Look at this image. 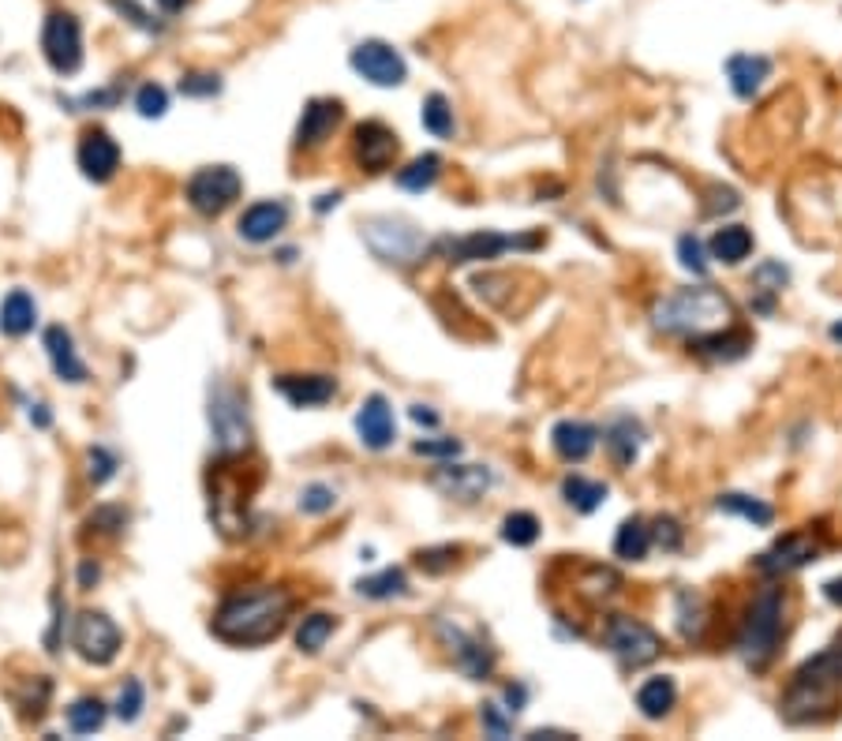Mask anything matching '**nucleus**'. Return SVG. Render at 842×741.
Returning <instances> with one entry per match:
<instances>
[{
  "label": "nucleus",
  "mask_w": 842,
  "mask_h": 741,
  "mask_svg": "<svg viewBox=\"0 0 842 741\" xmlns=\"http://www.w3.org/2000/svg\"><path fill=\"white\" fill-rule=\"evenodd\" d=\"M124 510H116V505H101V510L95 513V517L87 520L90 528H98V532H109V536H116L124 528Z\"/></svg>",
  "instance_id": "obj_51"
},
{
  "label": "nucleus",
  "mask_w": 842,
  "mask_h": 741,
  "mask_svg": "<svg viewBox=\"0 0 842 741\" xmlns=\"http://www.w3.org/2000/svg\"><path fill=\"white\" fill-rule=\"evenodd\" d=\"M479 715H483V730L491 738H505L513 730V712L502 715L499 704H483V712H479Z\"/></svg>",
  "instance_id": "obj_52"
},
{
  "label": "nucleus",
  "mask_w": 842,
  "mask_h": 741,
  "mask_svg": "<svg viewBox=\"0 0 842 741\" xmlns=\"http://www.w3.org/2000/svg\"><path fill=\"white\" fill-rule=\"evenodd\" d=\"M595 442H600V431H595L592 424H585V419H562V424H554V431H551L554 453H558L562 461H569V465H580V461L592 457Z\"/></svg>",
  "instance_id": "obj_23"
},
{
  "label": "nucleus",
  "mask_w": 842,
  "mask_h": 741,
  "mask_svg": "<svg viewBox=\"0 0 842 741\" xmlns=\"http://www.w3.org/2000/svg\"><path fill=\"white\" fill-rule=\"evenodd\" d=\"M727 79H730V90L741 101H749L761 95V87L771 79V61L761 53H734L727 61Z\"/></svg>",
  "instance_id": "obj_24"
},
{
  "label": "nucleus",
  "mask_w": 842,
  "mask_h": 741,
  "mask_svg": "<svg viewBox=\"0 0 842 741\" xmlns=\"http://www.w3.org/2000/svg\"><path fill=\"white\" fill-rule=\"evenodd\" d=\"M334 505H337V494H334V487H326V483H311L300 491V510L311 513V517H323V513H330Z\"/></svg>",
  "instance_id": "obj_45"
},
{
  "label": "nucleus",
  "mask_w": 842,
  "mask_h": 741,
  "mask_svg": "<svg viewBox=\"0 0 842 741\" xmlns=\"http://www.w3.org/2000/svg\"><path fill=\"white\" fill-rule=\"evenodd\" d=\"M116 468H121V461H116L113 453L105 450V445H90V450H87V476H90V483H95V487L109 483V479L116 476Z\"/></svg>",
  "instance_id": "obj_43"
},
{
  "label": "nucleus",
  "mask_w": 842,
  "mask_h": 741,
  "mask_svg": "<svg viewBox=\"0 0 842 741\" xmlns=\"http://www.w3.org/2000/svg\"><path fill=\"white\" fill-rule=\"evenodd\" d=\"M344 121V105L337 98H311L297 124V150H318L334 139Z\"/></svg>",
  "instance_id": "obj_14"
},
{
  "label": "nucleus",
  "mask_w": 842,
  "mask_h": 741,
  "mask_svg": "<svg viewBox=\"0 0 842 741\" xmlns=\"http://www.w3.org/2000/svg\"><path fill=\"white\" fill-rule=\"evenodd\" d=\"M72 644L87 663H95V667H109V663L121 655L124 633L116 629V621L109 618V614L83 611L72 626Z\"/></svg>",
  "instance_id": "obj_10"
},
{
  "label": "nucleus",
  "mask_w": 842,
  "mask_h": 741,
  "mask_svg": "<svg viewBox=\"0 0 842 741\" xmlns=\"http://www.w3.org/2000/svg\"><path fill=\"white\" fill-rule=\"evenodd\" d=\"M356 435L367 450H386L398 438V424H393V409L382 393H370L356 412Z\"/></svg>",
  "instance_id": "obj_18"
},
{
  "label": "nucleus",
  "mask_w": 842,
  "mask_h": 741,
  "mask_svg": "<svg viewBox=\"0 0 842 741\" xmlns=\"http://www.w3.org/2000/svg\"><path fill=\"white\" fill-rule=\"evenodd\" d=\"M337 202H341V191H330V196H318L315 210H318V214H326V210L337 206Z\"/></svg>",
  "instance_id": "obj_60"
},
{
  "label": "nucleus",
  "mask_w": 842,
  "mask_h": 741,
  "mask_svg": "<svg viewBox=\"0 0 842 741\" xmlns=\"http://www.w3.org/2000/svg\"><path fill=\"white\" fill-rule=\"evenodd\" d=\"M135 109H139V116H147V121H158V116H165V109H168L165 87H158V83H142L139 95H135Z\"/></svg>",
  "instance_id": "obj_44"
},
{
  "label": "nucleus",
  "mask_w": 842,
  "mask_h": 741,
  "mask_svg": "<svg viewBox=\"0 0 842 741\" xmlns=\"http://www.w3.org/2000/svg\"><path fill=\"white\" fill-rule=\"evenodd\" d=\"M360 236H364L370 255L390 266H412L427 251V233L419 225H412L409 217H367L360 225Z\"/></svg>",
  "instance_id": "obj_5"
},
{
  "label": "nucleus",
  "mask_w": 842,
  "mask_h": 741,
  "mask_svg": "<svg viewBox=\"0 0 842 741\" xmlns=\"http://www.w3.org/2000/svg\"><path fill=\"white\" fill-rule=\"evenodd\" d=\"M292 614V592L285 588H248V592H233L229 600L214 611L210 633L225 644L236 648H255L274 640L285 629Z\"/></svg>",
  "instance_id": "obj_2"
},
{
  "label": "nucleus",
  "mask_w": 842,
  "mask_h": 741,
  "mask_svg": "<svg viewBox=\"0 0 842 741\" xmlns=\"http://www.w3.org/2000/svg\"><path fill=\"white\" fill-rule=\"evenodd\" d=\"M285 225H289V206L277 199H266V202H255V206L243 210L236 229H240V236L248 243H269L281 236Z\"/></svg>",
  "instance_id": "obj_21"
},
{
  "label": "nucleus",
  "mask_w": 842,
  "mask_h": 741,
  "mask_svg": "<svg viewBox=\"0 0 842 741\" xmlns=\"http://www.w3.org/2000/svg\"><path fill=\"white\" fill-rule=\"evenodd\" d=\"M674 606H678V629L686 640H701L704 637V626H707V603L701 592H693V588H681L678 600H674Z\"/></svg>",
  "instance_id": "obj_33"
},
{
  "label": "nucleus",
  "mask_w": 842,
  "mask_h": 741,
  "mask_svg": "<svg viewBox=\"0 0 842 741\" xmlns=\"http://www.w3.org/2000/svg\"><path fill=\"white\" fill-rule=\"evenodd\" d=\"M34 318H38V307H34L27 289H12L0 303V330L8 337H23L34 330Z\"/></svg>",
  "instance_id": "obj_29"
},
{
  "label": "nucleus",
  "mask_w": 842,
  "mask_h": 741,
  "mask_svg": "<svg viewBox=\"0 0 842 741\" xmlns=\"http://www.w3.org/2000/svg\"><path fill=\"white\" fill-rule=\"evenodd\" d=\"M98 577H101L98 562H95V558H83V566H79V585H83V588H95Z\"/></svg>",
  "instance_id": "obj_54"
},
{
  "label": "nucleus",
  "mask_w": 842,
  "mask_h": 741,
  "mask_svg": "<svg viewBox=\"0 0 842 741\" xmlns=\"http://www.w3.org/2000/svg\"><path fill=\"white\" fill-rule=\"evenodd\" d=\"M603 442H606V450H611L614 465L629 468L640 457L644 427H640V419H633V416H618V419H611V427L603 431Z\"/></svg>",
  "instance_id": "obj_25"
},
{
  "label": "nucleus",
  "mask_w": 842,
  "mask_h": 741,
  "mask_svg": "<svg viewBox=\"0 0 842 741\" xmlns=\"http://www.w3.org/2000/svg\"><path fill=\"white\" fill-rule=\"evenodd\" d=\"M715 510H722V513H734V517L749 520V525H756V528H768L771 520H775V510H771L768 502L753 499V494H738V491H730V494H719V499H715Z\"/></svg>",
  "instance_id": "obj_32"
},
{
  "label": "nucleus",
  "mask_w": 842,
  "mask_h": 741,
  "mask_svg": "<svg viewBox=\"0 0 842 741\" xmlns=\"http://www.w3.org/2000/svg\"><path fill=\"white\" fill-rule=\"evenodd\" d=\"M416 424H424V427H438V412H431V404H412V412H409Z\"/></svg>",
  "instance_id": "obj_55"
},
{
  "label": "nucleus",
  "mask_w": 842,
  "mask_h": 741,
  "mask_svg": "<svg viewBox=\"0 0 842 741\" xmlns=\"http://www.w3.org/2000/svg\"><path fill=\"white\" fill-rule=\"evenodd\" d=\"M398 150H401L398 131H390L382 121H364L356 128V139H352V154H356L360 168H367V173L390 168L393 158H398Z\"/></svg>",
  "instance_id": "obj_15"
},
{
  "label": "nucleus",
  "mask_w": 842,
  "mask_h": 741,
  "mask_svg": "<svg viewBox=\"0 0 842 741\" xmlns=\"http://www.w3.org/2000/svg\"><path fill=\"white\" fill-rule=\"evenodd\" d=\"M109 8H113L116 15H124V20L131 23V27L147 30V34H162V23L150 20V12L142 4H135V0H109Z\"/></svg>",
  "instance_id": "obj_47"
},
{
  "label": "nucleus",
  "mask_w": 842,
  "mask_h": 741,
  "mask_svg": "<svg viewBox=\"0 0 842 741\" xmlns=\"http://www.w3.org/2000/svg\"><path fill=\"white\" fill-rule=\"evenodd\" d=\"M356 592L364 595V600H398V595H409V577H404V569H382L375 573V577H364L356 585Z\"/></svg>",
  "instance_id": "obj_35"
},
{
  "label": "nucleus",
  "mask_w": 842,
  "mask_h": 741,
  "mask_svg": "<svg viewBox=\"0 0 842 741\" xmlns=\"http://www.w3.org/2000/svg\"><path fill=\"white\" fill-rule=\"evenodd\" d=\"M412 453H419V457L453 461V457H461V442L457 438H419V442H412Z\"/></svg>",
  "instance_id": "obj_48"
},
{
  "label": "nucleus",
  "mask_w": 842,
  "mask_h": 741,
  "mask_svg": "<svg viewBox=\"0 0 842 741\" xmlns=\"http://www.w3.org/2000/svg\"><path fill=\"white\" fill-rule=\"evenodd\" d=\"M349 64L360 79L370 83V87H401V83L409 79V64H404V56L382 38L360 41V46L349 53Z\"/></svg>",
  "instance_id": "obj_11"
},
{
  "label": "nucleus",
  "mask_w": 842,
  "mask_h": 741,
  "mask_svg": "<svg viewBox=\"0 0 842 741\" xmlns=\"http://www.w3.org/2000/svg\"><path fill=\"white\" fill-rule=\"evenodd\" d=\"M824 595H828L835 606H842V577H831L828 585H824Z\"/></svg>",
  "instance_id": "obj_58"
},
{
  "label": "nucleus",
  "mask_w": 842,
  "mask_h": 741,
  "mask_svg": "<svg viewBox=\"0 0 842 741\" xmlns=\"http://www.w3.org/2000/svg\"><path fill=\"white\" fill-rule=\"evenodd\" d=\"M505 701H510V712L517 715L528 701V689L525 686H505Z\"/></svg>",
  "instance_id": "obj_56"
},
{
  "label": "nucleus",
  "mask_w": 842,
  "mask_h": 741,
  "mask_svg": "<svg viewBox=\"0 0 842 741\" xmlns=\"http://www.w3.org/2000/svg\"><path fill=\"white\" fill-rule=\"evenodd\" d=\"M502 539H505L510 547H532L536 539H539V520H536V513H525V510L505 513V517H502Z\"/></svg>",
  "instance_id": "obj_39"
},
{
  "label": "nucleus",
  "mask_w": 842,
  "mask_h": 741,
  "mask_svg": "<svg viewBox=\"0 0 842 741\" xmlns=\"http://www.w3.org/2000/svg\"><path fill=\"white\" fill-rule=\"evenodd\" d=\"M603 644L626 670L648 667L663 655V637L648 621L629 618V614H611L603 621Z\"/></svg>",
  "instance_id": "obj_7"
},
{
  "label": "nucleus",
  "mask_w": 842,
  "mask_h": 741,
  "mask_svg": "<svg viewBox=\"0 0 842 741\" xmlns=\"http://www.w3.org/2000/svg\"><path fill=\"white\" fill-rule=\"evenodd\" d=\"M334 629H337L334 614H326V611L307 614V618H303L300 626H297V648H300V652H307V655L323 652L326 640L334 637Z\"/></svg>",
  "instance_id": "obj_34"
},
{
  "label": "nucleus",
  "mask_w": 842,
  "mask_h": 741,
  "mask_svg": "<svg viewBox=\"0 0 842 741\" xmlns=\"http://www.w3.org/2000/svg\"><path fill=\"white\" fill-rule=\"evenodd\" d=\"M41 344H46V356H49V364H53L56 378H64V382H72V386L87 382V364L79 360L72 334H67L64 326H49V330L41 334Z\"/></svg>",
  "instance_id": "obj_22"
},
{
  "label": "nucleus",
  "mask_w": 842,
  "mask_h": 741,
  "mask_svg": "<svg viewBox=\"0 0 842 741\" xmlns=\"http://www.w3.org/2000/svg\"><path fill=\"white\" fill-rule=\"evenodd\" d=\"M461 547L457 543H442V547H427V551L416 554V566L424 573H431V577H438V573L453 569V562H457Z\"/></svg>",
  "instance_id": "obj_42"
},
{
  "label": "nucleus",
  "mask_w": 842,
  "mask_h": 741,
  "mask_svg": "<svg viewBox=\"0 0 842 741\" xmlns=\"http://www.w3.org/2000/svg\"><path fill=\"white\" fill-rule=\"evenodd\" d=\"M678 263L686 266L689 274L707 277V269H712V263H707V251H704L701 236H693V233L681 236V240H678Z\"/></svg>",
  "instance_id": "obj_40"
},
{
  "label": "nucleus",
  "mask_w": 842,
  "mask_h": 741,
  "mask_svg": "<svg viewBox=\"0 0 842 741\" xmlns=\"http://www.w3.org/2000/svg\"><path fill=\"white\" fill-rule=\"evenodd\" d=\"M539 236H502L494 229L483 233H468L461 240H445V259L450 263H483V259H499L502 251H517V248H536Z\"/></svg>",
  "instance_id": "obj_13"
},
{
  "label": "nucleus",
  "mask_w": 842,
  "mask_h": 741,
  "mask_svg": "<svg viewBox=\"0 0 842 741\" xmlns=\"http://www.w3.org/2000/svg\"><path fill=\"white\" fill-rule=\"evenodd\" d=\"M782 629H787V592L779 585H764L749 603L734 640L741 663L749 670H768L771 660L779 655Z\"/></svg>",
  "instance_id": "obj_4"
},
{
  "label": "nucleus",
  "mask_w": 842,
  "mask_h": 741,
  "mask_svg": "<svg viewBox=\"0 0 842 741\" xmlns=\"http://www.w3.org/2000/svg\"><path fill=\"white\" fill-rule=\"evenodd\" d=\"M707 251H712V259H719L722 266H738L753 255V233H749L745 225H722V229H715Z\"/></svg>",
  "instance_id": "obj_28"
},
{
  "label": "nucleus",
  "mask_w": 842,
  "mask_h": 741,
  "mask_svg": "<svg viewBox=\"0 0 842 741\" xmlns=\"http://www.w3.org/2000/svg\"><path fill=\"white\" fill-rule=\"evenodd\" d=\"M562 499H566L577 513H595L606 502V483L588 476H566L562 479Z\"/></svg>",
  "instance_id": "obj_31"
},
{
  "label": "nucleus",
  "mask_w": 842,
  "mask_h": 741,
  "mask_svg": "<svg viewBox=\"0 0 842 741\" xmlns=\"http://www.w3.org/2000/svg\"><path fill=\"white\" fill-rule=\"evenodd\" d=\"M753 281H756V289H761V292L775 297V292H782V285L790 281V274H787V266H782V263H764L753 274Z\"/></svg>",
  "instance_id": "obj_50"
},
{
  "label": "nucleus",
  "mask_w": 842,
  "mask_h": 741,
  "mask_svg": "<svg viewBox=\"0 0 842 741\" xmlns=\"http://www.w3.org/2000/svg\"><path fill=\"white\" fill-rule=\"evenodd\" d=\"M30 424L34 427H49V424H53V416H49L46 404H34V409H30Z\"/></svg>",
  "instance_id": "obj_57"
},
{
  "label": "nucleus",
  "mask_w": 842,
  "mask_h": 741,
  "mask_svg": "<svg viewBox=\"0 0 842 741\" xmlns=\"http://www.w3.org/2000/svg\"><path fill=\"white\" fill-rule=\"evenodd\" d=\"M419 121H424V128L431 135H438V139H450L453 135V105L445 101V95H427L424 109H419Z\"/></svg>",
  "instance_id": "obj_38"
},
{
  "label": "nucleus",
  "mask_w": 842,
  "mask_h": 741,
  "mask_svg": "<svg viewBox=\"0 0 842 741\" xmlns=\"http://www.w3.org/2000/svg\"><path fill=\"white\" fill-rule=\"evenodd\" d=\"M652 543H659L663 551H681V543H686V532H681V525L674 517H655Z\"/></svg>",
  "instance_id": "obj_49"
},
{
  "label": "nucleus",
  "mask_w": 842,
  "mask_h": 741,
  "mask_svg": "<svg viewBox=\"0 0 842 741\" xmlns=\"http://www.w3.org/2000/svg\"><path fill=\"white\" fill-rule=\"evenodd\" d=\"M648 551H652V528H648L640 517L621 520L618 536H614V554H618L621 562H640V558H648Z\"/></svg>",
  "instance_id": "obj_30"
},
{
  "label": "nucleus",
  "mask_w": 842,
  "mask_h": 741,
  "mask_svg": "<svg viewBox=\"0 0 842 741\" xmlns=\"http://www.w3.org/2000/svg\"><path fill=\"white\" fill-rule=\"evenodd\" d=\"M121 101V90H90V95L75 98V101H64V105H75V109H101V105H116Z\"/></svg>",
  "instance_id": "obj_53"
},
{
  "label": "nucleus",
  "mask_w": 842,
  "mask_h": 741,
  "mask_svg": "<svg viewBox=\"0 0 842 741\" xmlns=\"http://www.w3.org/2000/svg\"><path fill=\"white\" fill-rule=\"evenodd\" d=\"M828 337H831V341H835V344H842V318H839V323H831Z\"/></svg>",
  "instance_id": "obj_62"
},
{
  "label": "nucleus",
  "mask_w": 842,
  "mask_h": 741,
  "mask_svg": "<svg viewBox=\"0 0 842 741\" xmlns=\"http://www.w3.org/2000/svg\"><path fill=\"white\" fill-rule=\"evenodd\" d=\"M180 95H188V98H214V95H222V75H214V72L184 75V79H180Z\"/></svg>",
  "instance_id": "obj_46"
},
{
  "label": "nucleus",
  "mask_w": 842,
  "mask_h": 741,
  "mask_svg": "<svg viewBox=\"0 0 842 741\" xmlns=\"http://www.w3.org/2000/svg\"><path fill=\"white\" fill-rule=\"evenodd\" d=\"M105 715H109L105 701H98V696H79V701L67 707V727H72V734H98V730L105 727Z\"/></svg>",
  "instance_id": "obj_36"
},
{
  "label": "nucleus",
  "mask_w": 842,
  "mask_h": 741,
  "mask_svg": "<svg viewBox=\"0 0 842 741\" xmlns=\"http://www.w3.org/2000/svg\"><path fill=\"white\" fill-rule=\"evenodd\" d=\"M689 349L701 352V356H712V360H741L749 349H753V337H749L745 330H738V326H727V330L693 337Z\"/></svg>",
  "instance_id": "obj_26"
},
{
  "label": "nucleus",
  "mask_w": 842,
  "mask_h": 741,
  "mask_svg": "<svg viewBox=\"0 0 842 741\" xmlns=\"http://www.w3.org/2000/svg\"><path fill=\"white\" fill-rule=\"evenodd\" d=\"M210 435L222 457H243L251 450V419H248V401L240 398L236 386H210Z\"/></svg>",
  "instance_id": "obj_6"
},
{
  "label": "nucleus",
  "mask_w": 842,
  "mask_h": 741,
  "mask_svg": "<svg viewBox=\"0 0 842 741\" xmlns=\"http://www.w3.org/2000/svg\"><path fill=\"white\" fill-rule=\"evenodd\" d=\"M41 56L56 75H75L83 67V23L64 8H53L41 23Z\"/></svg>",
  "instance_id": "obj_8"
},
{
  "label": "nucleus",
  "mask_w": 842,
  "mask_h": 741,
  "mask_svg": "<svg viewBox=\"0 0 842 741\" xmlns=\"http://www.w3.org/2000/svg\"><path fill=\"white\" fill-rule=\"evenodd\" d=\"M142 704H147V689H142L139 678H128L121 689V696H116V719L135 723L142 715Z\"/></svg>",
  "instance_id": "obj_41"
},
{
  "label": "nucleus",
  "mask_w": 842,
  "mask_h": 741,
  "mask_svg": "<svg viewBox=\"0 0 842 741\" xmlns=\"http://www.w3.org/2000/svg\"><path fill=\"white\" fill-rule=\"evenodd\" d=\"M240 191H243V180H240V173H236L233 165H206V168H199L196 176L188 180V202H191V210L196 214H202V217H222L225 210L233 206L236 199H240Z\"/></svg>",
  "instance_id": "obj_9"
},
{
  "label": "nucleus",
  "mask_w": 842,
  "mask_h": 741,
  "mask_svg": "<svg viewBox=\"0 0 842 741\" xmlns=\"http://www.w3.org/2000/svg\"><path fill=\"white\" fill-rule=\"evenodd\" d=\"M652 326L678 337H704L734 326V303L722 289L696 285V289H674L670 297L652 303Z\"/></svg>",
  "instance_id": "obj_3"
},
{
  "label": "nucleus",
  "mask_w": 842,
  "mask_h": 741,
  "mask_svg": "<svg viewBox=\"0 0 842 741\" xmlns=\"http://www.w3.org/2000/svg\"><path fill=\"white\" fill-rule=\"evenodd\" d=\"M674 704H678V681L670 674H655L637 689V707L644 719H663L674 712Z\"/></svg>",
  "instance_id": "obj_27"
},
{
  "label": "nucleus",
  "mask_w": 842,
  "mask_h": 741,
  "mask_svg": "<svg viewBox=\"0 0 842 741\" xmlns=\"http://www.w3.org/2000/svg\"><path fill=\"white\" fill-rule=\"evenodd\" d=\"M158 8H162L165 15H180L184 8H188V0H158Z\"/></svg>",
  "instance_id": "obj_59"
},
{
  "label": "nucleus",
  "mask_w": 842,
  "mask_h": 741,
  "mask_svg": "<svg viewBox=\"0 0 842 741\" xmlns=\"http://www.w3.org/2000/svg\"><path fill=\"white\" fill-rule=\"evenodd\" d=\"M431 487H438L445 499L476 502L494 487V476H491V468H483V465H453L450 461V465L431 472Z\"/></svg>",
  "instance_id": "obj_17"
},
{
  "label": "nucleus",
  "mask_w": 842,
  "mask_h": 741,
  "mask_svg": "<svg viewBox=\"0 0 842 741\" xmlns=\"http://www.w3.org/2000/svg\"><path fill=\"white\" fill-rule=\"evenodd\" d=\"M816 554H820V543H816L808 532H790L787 539H779V543L771 547L768 554H761V566L764 573H790V569H802L808 566V562H816Z\"/></svg>",
  "instance_id": "obj_20"
},
{
  "label": "nucleus",
  "mask_w": 842,
  "mask_h": 741,
  "mask_svg": "<svg viewBox=\"0 0 842 741\" xmlns=\"http://www.w3.org/2000/svg\"><path fill=\"white\" fill-rule=\"evenodd\" d=\"M75 162H79L83 176H87L90 184H109L116 176V168H121V147H116V139L109 131L95 128L79 139Z\"/></svg>",
  "instance_id": "obj_16"
},
{
  "label": "nucleus",
  "mask_w": 842,
  "mask_h": 741,
  "mask_svg": "<svg viewBox=\"0 0 842 741\" xmlns=\"http://www.w3.org/2000/svg\"><path fill=\"white\" fill-rule=\"evenodd\" d=\"M528 738H569V734H562V730H532Z\"/></svg>",
  "instance_id": "obj_61"
},
{
  "label": "nucleus",
  "mask_w": 842,
  "mask_h": 741,
  "mask_svg": "<svg viewBox=\"0 0 842 741\" xmlns=\"http://www.w3.org/2000/svg\"><path fill=\"white\" fill-rule=\"evenodd\" d=\"M438 173H442V158H438V154H419V158H412V162L398 173V184H401L404 191H427L438 180Z\"/></svg>",
  "instance_id": "obj_37"
},
{
  "label": "nucleus",
  "mask_w": 842,
  "mask_h": 741,
  "mask_svg": "<svg viewBox=\"0 0 842 741\" xmlns=\"http://www.w3.org/2000/svg\"><path fill=\"white\" fill-rule=\"evenodd\" d=\"M842 707V644H831L805 660L790 674L779 696V715L790 727H813V723L835 719Z\"/></svg>",
  "instance_id": "obj_1"
},
{
  "label": "nucleus",
  "mask_w": 842,
  "mask_h": 741,
  "mask_svg": "<svg viewBox=\"0 0 842 741\" xmlns=\"http://www.w3.org/2000/svg\"><path fill=\"white\" fill-rule=\"evenodd\" d=\"M438 637L450 644L453 652V663H457L461 670L468 674L472 681H487L494 674V663H499V655H494V648L487 644L483 637L476 633H465L461 626H450V621H435Z\"/></svg>",
  "instance_id": "obj_12"
},
{
  "label": "nucleus",
  "mask_w": 842,
  "mask_h": 741,
  "mask_svg": "<svg viewBox=\"0 0 842 741\" xmlns=\"http://www.w3.org/2000/svg\"><path fill=\"white\" fill-rule=\"evenodd\" d=\"M274 390L281 393L292 409H318V404L334 401L337 378H330V375H277Z\"/></svg>",
  "instance_id": "obj_19"
}]
</instances>
